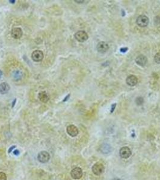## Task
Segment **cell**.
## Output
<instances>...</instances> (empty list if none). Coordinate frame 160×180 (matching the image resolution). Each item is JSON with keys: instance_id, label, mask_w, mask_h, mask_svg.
Returning <instances> with one entry per match:
<instances>
[{"instance_id": "6da1fadb", "label": "cell", "mask_w": 160, "mask_h": 180, "mask_svg": "<svg viewBox=\"0 0 160 180\" xmlns=\"http://www.w3.org/2000/svg\"><path fill=\"white\" fill-rule=\"evenodd\" d=\"M149 22V19L146 15H140L136 20V23L139 27L144 28L146 27Z\"/></svg>"}, {"instance_id": "7a4b0ae2", "label": "cell", "mask_w": 160, "mask_h": 180, "mask_svg": "<svg viewBox=\"0 0 160 180\" xmlns=\"http://www.w3.org/2000/svg\"><path fill=\"white\" fill-rule=\"evenodd\" d=\"M75 39L79 42H84L88 39V34L84 31H78L74 35Z\"/></svg>"}, {"instance_id": "3957f363", "label": "cell", "mask_w": 160, "mask_h": 180, "mask_svg": "<svg viewBox=\"0 0 160 180\" xmlns=\"http://www.w3.org/2000/svg\"><path fill=\"white\" fill-rule=\"evenodd\" d=\"M92 172L96 175H101L105 171V167L102 163H96L92 167Z\"/></svg>"}, {"instance_id": "277c9868", "label": "cell", "mask_w": 160, "mask_h": 180, "mask_svg": "<svg viewBox=\"0 0 160 180\" xmlns=\"http://www.w3.org/2000/svg\"><path fill=\"white\" fill-rule=\"evenodd\" d=\"M38 160L42 163H47L50 159V154L46 151H41L39 153L38 156Z\"/></svg>"}, {"instance_id": "5b68a950", "label": "cell", "mask_w": 160, "mask_h": 180, "mask_svg": "<svg viewBox=\"0 0 160 180\" xmlns=\"http://www.w3.org/2000/svg\"><path fill=\"white\" fill-rule=\"evenodd\" d=\"M44 57L43 53L42 51L36 50L32 52L31 53V58L35 62H40L41 61Z\"/></svg>"}, {"instance_id": "8992f818", "label": "cell", "mask_w": 160, "mask_h": 180, "mask_svg": "<svg viewBox=\"0 0 160 180\" xmlns=\"http://www.w3.org/2000/svg\"><path fill=\"white\" fill-rule=\"evenodd\" d=\"M71 175L72 178L75 179H80L83 176V170L81 169V168L76 167L71 171Z\"/></svg>"}, {"instance_id": "52a82bcc", "label": "cell", "mask_w": 160, "mask_h": 180, "mask_svg": "<svg viewBox=\"0 0 160 180\" xmlns=\"http://www.w3.org/2000/svg\"><path fill=\"white\" fill-rule=\"evenodd\" d=\"M23 35L22 30L19 27H15L11 30V36L15 39H20Z\"/></svg>"}, {"instance_id": "ba28073f", "label": "cell", "mask_w": 160, "mask_h": 180, "mask_svg": "<svg viewBox=\"0 0 160 180\" xmlns=\"http://www.w3.org/2000/svg\"><path fill=\"white\" fill-rule=\"evenodd\" d=\"M120 156L123 159H128L131 155L132 152L130 148L128 147H123L120 148L119 151Z\"/></svg>"}, {"instance_id": "9c48e42d", "label": "cell", "mask_w": 160, "mask_h": 180, "mask_svg": "<svg viewBox=\"0 0 160 180\" xmlns=\"http://www.w3.org/2000/svg\"><path fill=\"white\" fill-rule=\"evenodd\" d=\"M66 131L67 134L71 137H75L79 133V130L78 128L74 125H69L66 128Z\"/></svg>"}, {"instance_id": "30bf717a", "label": "cell", "mask_w": 160, "mask_h": 180, "mask_svg": "<svg viewBox=\"0 0 160 180\" xmlns=\"http://www.w3.org/2000/svg\"><path fill=\"white\" fill-rule=\"evenodd\" d=\"M96 49L99 53H104L108 50L109 46L107 43L105 41H101L97 44Z\"/></svg>"}, {"instance_id": "8fae6325", "label": "cell", "mask_w": 160, "mask_h": 180, "mask_svg": "<svg viewBox=\"0 0 160 180\" xmlns=\"http://www.w3.org/2000/svg\"><path fill=\"white\" fill-rule=\"evenodd\" d=\"M126 82L127 85L130 86H135L138 83V79L134 75H130L126 79Z\"/></svg>"}, {"instance_id": "7c38bea8", "label": "cell", "mask_w": 160, "mask_h": 180, "mask_svg": "<svg viewBox=\"0 0 160 180\" xmlns=\"http://www.w3.org/2000/svg\"><path fill=\"white\" fill-rule=\"evenodd\" d=\"M38 98L41 102L47 103L50 100V96L47 92L45 91H40L38 94Z\"/></svg>"}, {"instance_id": "4fadbf2b", "label": "cell", "mask_w": 160, "mask_h": 180, "mask_svg": "<svg viewBox=\"0 0 160 180\" xmlns=\"http://www.w3.org/2000/svg\"><path fill=\"white\" fill-rule=\"evenodd\" d=\"M135 63L140 66H144L147 63V58L143 55H140L135 59Z\"/></svg>"}, {"instance_id": "5bb4252c", "label": "cell", "mask_w": 160, "mask_h": 180, "mask_svg": "<svg viewBox=\"0 0 160 180\" xmlns=\"http://www.w3.org/2000/svg\"><path fill=\"white\" fill-rule=\"evenodd\" d=\"M10 89V85L6 82H2L0 84V94H7Z\"/></svg>"}, {"instance_id": "9a60e30c", "label": "cell", "mask_w": 160, "mask_h": 180, "mask_svg": "<svg viewBox=\"0 0 160 180\" xmlns=\"http://www.w3.org/2000/svg\"><path fill=\"white\" fill-rule=\"evenodd\" d=\"M101 151L104 154H108L111 152V147L108 144H104L101 147Z\"/></svg>"}, {"instance_id": "2e32d148", "label": "cell", "mask_w": 160, "mask_h": 180, "mask_svg": "<svg viewBox=\"0 0 160 180\" xmlns=\"http://www.w3.org/2000/svg\"><path fill=\"white\" fill-rule=\"evenodd\" d=\"M22 76H23V74L22 72H21L20 70H16L13 74V79H15V80L16 81L21 80L22 78Z\"/></svg>"}, {"instance_id": "e0dca14e", "label": "cell", "mask_w": 160, "mask_h": 180, "mask_svg": "<svg viewBox=\"0 0 160 180\" xmlns=\"http://www.w3.org/2000/svg\"><path fill=\"white\" fill-rule=\"evenodd\" d=\"M135 103L138 106H141L144 103V99L142 97H138L135 99Z\"/></svg>"}, {"instance_id": "ac0fdd59", "label": "cell", "mask_w": 160, "mask_h": 180, "mask_svg": "<svg viewBox=\"0 0 160 180\" xmlns=\"http://www.w3.org/2000/svg\"><path fill=\"white\" fill-rule=\"evenodd\" d=\"M154 60L157 64H160V52L155 54L154 57Z\"/></svg>"}, {"instance_id": "d6986e66", "label": "cell", "mask_w": 160, "mask_h": 180, "mask_svg": "<svg viewBox=\"0 0 160 180\" xmlns=\"http://www.w3.org/2000/svg\"><path fill=\"white\" fill-rule=\"evenodd\" d=\"M0 180H7V176L6 174L0 172Z\"/></svg>"}, {"instance_id": "ffe728a7", "label": "cell", "mask_w": 160, "mask_h": 180, "mask_svg": "<svg viewBox=\"0 0 160 180\" xmlns=\"http://www.w3.org/2000/svg\"><path fill=\"white\" fill-rule=\"evenodd\" d=\"M116 103H114V104L112 105V106H111V111H110L111 113H113V111L114 110V109H115V108H116Z\"/></svg>"}, {"instance_id": "44dd1931", "label": "cell", "mask_w": 160, "mask_h": 180, "mask_svg": "<svg viewBox=\"0 0 160 180\" xmlns=\"http://www.w3.org/2000/svg\"><path fill=\"white\" fill-rule=\"evenodd\" d=\"M70 96H71V94H68L67 96H66L65 98H64L63 99V102H67V101L69 100V98Z\"/></svg>"}, {"instance_id": "7402d4cb", "label": "cell", "mask_w": 160, "mask_h": 180, "mask_svg": "<svg viewBox=\"0 0 160 180\" xmlns=\"http://www.w3.org/2000/svg\"><path fill=\"white\" fill-rule=\"evenodd\" d=\"M127 50H128L127 48H123L120 49V52H126L127 51Z\"/></svg>"}, {"instance_id": "603a6c76", "label": "cell", "mask_w": 160, "mask_h": 180, "mask_svg": "<svg viewBox=\"0 0 160 180\" xmlns=\"http://www.w3.org/2000/svg\"><path fill=\"white\" fill-rule=\"evenodd\" d=\"M16 147V146H12V147H11L9 150H8V153H11V151H12Z\"/></svg>"}, {"instance_id": "cb8c5ba5", "label": "cell", "mask_w": 160, "mask_h": 180, "mask_svg": "<svg viewBox=\"0 0 160 180\" xmlns=\"http://www.w3.org/2000/svg\"><path fill=\"white\" fill-rule=\"evenodd\" d=\"M16 98H15L13 101V102H12V105H11V108H13L14 106H15V104H16Z\"/></svg>"}, {"instance_id": "d4e9b609", "label": "cell", "mask_w": 160, "mask_h": 180, "mask_svg": "<svg viewBox=\"0 0 160 180\" xmlns=\"http://www.w3.org/2000/svg\"><path fill=\"white\" fill-rule=\"evenodd\" d=\"M14 154L16 155H18L19 154V151L18 150H15L14 152H13Z\"/></svg>"}, {"instance_id": "484cf974", "label": "cell", "mask_w": 160, "mask_h": 180, "mask_svg": "<svg viewBox=\"0 0 160 180\" xmlns=\"http://www.w3.org/2000/svg\"><path fill=\"white\" fill-rule=\"evenodd\" d=\"M75 2H76V3H79V4H81V3H83L84 2V1H78V0H75L74 1Z\"/></svg>"}, {"instance_id": "4316f807", "label": "cell", "mask_w": 160, "mask_h": 180, "mask_svg": "<svg viewBox=\"0 0 160 180\" xmlns=\"http://www.w3.org/2000/svg\"><path fill=\"white\" fill-rule=\"evenodd\" d=\"M3 72L0 70V79L1 78V77H2V76H3Z\"/></svg>"}, {"instance_id": "83f0119b", "label": "cell", "mask_w": 160, "mask_h": 180, "mask_svg": "<svg viewBox=\"0 0 160 180\" xmlns=\"http://www.w3.org/2000/svg\"><path fill=\"white\" fill-rule=\"evenodd\" d=\"M15 2H16V1H15V0H14V1H10V0L9 1V3H10L11 4H14Z\"/></svg>"}, {"instance_id": "f1b7e54d", "label": "cell", "mask_w": 160, "mask_h": 180, "mask_svg": "<svg viewBox=\"0 0 160 180\" xmlns=\"http://www.w3.org/2000/svg\"><path fill=\"white\" fill-rule=\"evenodd\" d=\"M113 180H121V179L119 178H114Z\"/></svg>"}]
</instances>
